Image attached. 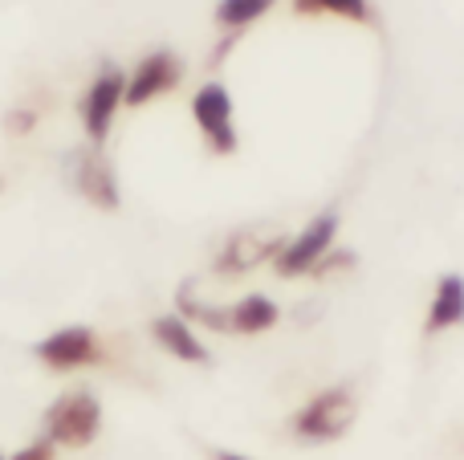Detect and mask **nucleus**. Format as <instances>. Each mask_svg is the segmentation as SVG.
Returning <instances> with one entry per match:
<instances>
[{
    "instance_id": "obj_13",
    "label": "nucleus",
    "mask_w": 464,
    "mask_h": 460,
    "mask_svg": "<svg viewBox=\"0 0 464 460\" xmlns=\"http://www.w3.org/2000/svg\"><path fill=\"white\" fill-rule=\"evenodd\" d=\"M297 16H346L354 24H371L375 8L371 0H289Z\"/></svg>"
},
{
    "instance_id": "obj_10",
    "label": "nucleus",
    "mask_w": 464,
    "mask_h": 460,
    "mask_svg": "<svg viewBox=\"0 0 464 460\" xmlns=\"http://www.w3.org/2000/svg\"><path fill=\"white\" fill-rule=\"evenodd\" d=\"M464 322V273H444L432 290V302H428V314H424V334H444V331H457Z\"/></svg>"
},
{
    "instance_id": "obj_7",
    "label": "nucleus",
    "mask_w": 464,
    "mask_h": 460,
    "mask_svg": "<svg viewBox=\"0 0 464 460\" xmlns=\"http://www.w3.org/2000/svg\"><path fill=\"white\" fill-rule=\"evenodd\" d=\"M179 73H184L179 57L171 53V49H155V53H147L143 62L135 65V73H127V98H122V102L127 106H147L151 98L176 90Z\"/></svg>"
},
{
    "instance_id": "obj_2",
    "label": "nucleus",
    "mask_w": 464,
    "mask_h": 460,
    "mask_svg": "<svg viewBox=\"0 0 464 460\" xmlns=\"http://www.w3.org/2000/svg\"><path fill=\"white\" fill-rule=\"evenodd\" d=\"M102 432V404L94 391L73 388L57 396L41 416V436L53 448H90Z\"/></svg>"
},
{
    "instance_id": "obj_8",
    "label": "nucleus",
    "mask_w": 464,
    "mask_h": 460,
    "mask_svg": "<svg viewBox=\"0 0 464 460\" xmlns=\"http://www.w3.org/2000/svg\"><path fill=\"white\" fill-rule=\"evenodd\" d=\"M73 187H78V192L86 196L94 208H102V212H114L122 204L119 200V179H114L111 159H106L94 143L82 147V151L73 155Z\"/></svg>"
},
{
    "instance_id": "obj_6",
    "label": "nucleus",
    "mask_w": 464,
    "mask_h": 460,
    "mask_svg": "<svg viewBox=\"0 0 464 460\" xmlns=\"http://www.w3.org/2000/svg\"><path fill=\"white\" fill-rule=\"evenodd\" d=\"M33 355L49 371H78V367H90L102 359V342H98V334L90 326H62V331L45 334L33 347Z\"/></svg>"
},
{
    "instance_id": "obj_5",
    "label": "nucleus",
    "mask_w": 464,
    "mask_h": 460,
    "mask_svg": "<svg viewBox=\"0 0 464 460\" xmlns=\"http://www.w3.org/2000/svg\"><path fill=\"white\" fill-rule=\"evenodd\" d=\"M122 98H127V73H122L119 65H102L98 78L90 81L86 98H82V127H86V135H90V143L94 147L106 143Z\"/></svg>"
},
{
    "instance_id": "obj_14",
    "label": "nucleus",
    "mask_w": 464,
    "mask_h": 460,
    "mask_svg": "<svg viewBox=\"0 0 464 460\" xmlns=\"http://www.w3.org/2000/svg\"><path fill=\"white\" fill-rule=\"evenodd\" d=\"M277 0H220L217 5V21L225 24L228 33H245L253 21H261Z\"/></svg>"
},
{
    "instance_id": "obj_16",
    "label": "nucleus",
    "mask_w": 464,
    "mask_h": 460,
    "mask_svg": "<svg viewBox=\"0 0 464 460\" xmlns=\"http://www.w3.org/2000/svg\"><path fill=\"white\" fill-rule=\"evenodd\" d=\"M212 460H261V456H248V453H232V448H217Z\"/></svg>"
},
{
    "instance_id": "obj_9",
    "label": "nucleus",
    "mask_w": 464,
    "mask_h": 460,
    "mask_svg": "<svg viewBox=\"0 0 464 460\" xmlns=\"http://www.w3.org/2000/svg\"><path fill=\"white\" fill-rule=\"evenodd\" d=\"M151 339L160 342L171 359H179V363H192V367H208L212 363V350L204 347V339L196 334V326L188 322V318H179V314H160L155 318Z\"/></svg>"
},
{
    "instance_id": "obj_1",
    "label": "nucleus",
    "mask_w": 464,
    "mask_h": 460,
    "mask_svg": "<svg viewBox=\"0 0 464 460\" xmlns=\"http://www.w3.org/2000/svg\"><path fill=\"white\" fill-rule=\"evenodd\" d=\"M354 416H359L354 391L346 383H334V388H322L318 396H310L289 416V432L302 445H334L354 428Z\"/></svg>"
},
{
    "instance_id": "obj_12",
    "label": "nucleus",
    "mask_w": 464,
    "mask_h": 460,
    "mask_svg": "<svg viewBox=\"0 0 464 460\" xmlns=\"http://www.w3.org/2000/svg\"><path fill=\"white\" fill-rule=\"evenodd\" d=\"M281 249V241L273 236V241H253L248 233H237L232 241L225 244V253L217 257V269L220 273H245V269L261 265V261H273Z\"/></svg>"
},
{
    "instance_id": "obj_4",
    "label": "nucleus",
    "mask_w": 464,
    "mask_h": 460,
    "mask_svg": "<svg viewBox=\"0 0 464 460\" xmlns=\"http://www.w3.org/2000/svg\"><path fill=\"white\" fill-rule=\"evenodd\" d=\"M192 119H196V127H200L208 151H217V155L237 151L240 135H237V122H232V94L220 86V81H204V86L196 90Z\"/></svg>"
},
{
    "instance_id": "obj_11",
    "label": "nucleus",
    "mask_w": 464,
    "mask_h": 460,
    "mask_svg": "<svg viewBox=\"0 0 464 460\" xmlns=\"http://www.w3.org/2000/svg\"><path fill=\"white\" fill-rule=\"evenodd\" d=\"M281 322V310L265 293H245V298L225 306V334H265Z\"/></svg>"
},
{
    "instance_id": "obj_15",
    "label": "nucleus",
    "mask_w": 464,
    "mask_h": 460,
    "mask_svg": "<svg viewBox=\"0 0 464 460\" xmlns=\"http://www.w3.org/2000/svg\"><path fill=\"white\" fill-rule=\"evenodd\" d=\"M0 460H57V448L41 436V440H33V445L16 448V453H0Z\"/></svg>"
},
{
    "instance_id": "obj_3",
    "label": "nucleus",
    "mask_w": 464,
    "mask_h": 460,
    "mask_svg": "<svg viewBox=\"0 0 464 460\" xmlns=\"http://www.w3.org/2000/svg\"><path fill=\"white\" fill-rule=\"evenodd\" d=\"M338 228H343L338 208L318 212V216H314L302 233H294V236H285V241H281L277 257H273V269H277L281 277H314L322 261L334 253Z\"/></svg>"
}]
</instances>
